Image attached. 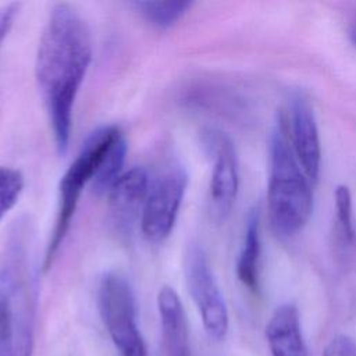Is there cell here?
Returning <instances> with one entry per match:
<instances>
[{
    "instance_id": "6da1fadb",
    "label": "cell",
    "mask_w": 356,
    "mask_h": 356,
    "mask_svg": "<svg viewBox=\"0 0 356 356\" xmlns=\"http://www.w3.org/2000/svg\"><path fill=\"white\" fill-rule=\"evenodd\" d=\"M92 51V35L83 17L71 4L56 3L39 39L35 76L58 154H65L70 146L74 106Z\"/></svg>"
},
{
    "instance_id": "7a4b0ae2",
    "label": "cell",
    "mask_w": 356,
    "mask_h": 356,
    "mask_svg": "<svg viewBox=\"0 0 356 356\" xmlns=\"http://www.w3.org/2000/svg\"><path fill=\"white\" fill-rule=\"evenodd\" d=\"M32 227L18 220L8 232L0 259V356H32L38 286Z\"/></svg>"
},
{
    "instance_id": "3957f363",
    "label": "cell",
    "mask_w": 356,
    "mask_h": 356,
    "mask_svg": "<svg viewBox=\"0 0 356 356\" xmlns=\"http://www.w3.org/2000/svg\"><path fill=\"white\" fill-rule=\"evenodd\" d=\"M267 203L271 225L281 236L298 234L313 209L312 182L298 163L288 135L286 117L278 114L268 139Z\"/></svg>"
},
{
    "instance_id": "277c9868",
    "label": "cell",
    "mask_w": 356,
    "mask_h": 356,
    "mask_svg": "<svg viewBox=\"0 0 356 356\" xmlns=\"http://www.w3.org/2000/svg\"><path fill=\"white\" fill-rule=\"evenodd\" d=\"M120 134L121 131L115 125H104L90 132L82 143L81 150L61 177L58 185L57 216L43 259L44 270H49L53 264L56 254L68 234L85 186L92 184L103 156Z\"/></svg>"
},
{
    "instance_id": "5b68a950",
    "label": "cell",
    "mask_w": 356,
    "mask_h": 356,
    "mask_svg": "<svg viewBox=\"0 0 356 356\" xmlns=\"http://www.w3.org/2000/svg\"><path fill=\"white\" fill-rule=\"evenodd\" d=\"M97 306L106 331L121 356H149L138 327L135 295L125 275L114 270L103 274Z\"/></svg>"
},
{
    "instance_id": "8992f818",
    "label": "cell",
    "mask_w": 356,
    "mask_h": 356,
    "mask_svg": "<svg viewBox=\"0 0 356 356\" xmlns=\"http://www.w3.org/2000/svg\"><path fill=\"white\" fill-rule=\"evenodd\" d=\"M186 288L195 302L207 335L222 341L228 332V309L207 254L197 243H191L184 256Z\"/></svg>"
},
{
    "instance_id": "52a82bcc",
    "label": "cell",
    "mask_w": 356,
    "mask_h": 356,
    "mask_svg": "<svg viewBox=\"0 0 356 356\" xmlns=\"http://www.w3.org/2000/svg\"><path fill=\"white\" fill-rule=\"evenodd\" d=\"M188 174L181 165H172L152 181L150 189L140 213V231L153 243L170 236L185 192Z\"/></svg>"
},
{
    "instance_id": "ba28073f",
    "label": "cell",
    "mask_w": 356,
    "mask_h": 356,
    "mask_svg": "<svg viewBox=\"0 0 356 356\" xmlns=\"http://www.w3.org/2000/svg\"><path fill=\"white\" fill-rule=\"evenodd\" d=\"M202 146L211 161L210 203L216 218L224 220L236 199L239 186L238 160L234 143L217 128H204L200 132Z\"/></svg>"
},
{
    "instance_id": "9c48e42d",
    "label": "cell",
    "mask_w": 356,
    "mask_h": 356,
    "mask_svg": "<svg viewBox=\"0 0 356 356\" xmlns=\"http://www.w3.org/2000/svg\"><path fill=\"white\" fill-rule=\"evenodd\" d=\"M286 125L293 154L307 179L316 184L321 165L320 136L313 107L302 92H295L291 97Z\"/></svg>"
},
{
    "instance_id": "30bf717a",
    "label": "cell",
    "mask_w": 356,
    "mask_h": 356,
    "mask_svg": "<svg viewBox=\"0 0 356 356\" xmlns=\"http://www.w3.org/2000/svg\"><path fill=\"white\" fill-rule=\"evenodd\" d=\"M150 184L152 179L143 167H132L122 172L107 193L110 218L120 234L127 235L138 214L140 217Z\"/></svg>"
},
{
    "instance_id": "8fae6325",
    "label": "cell",
    "mask_w": 356,
    "mask_h": 356,
    "mask_svg": "<svg viewBox=\"0 0 356 356\" xmlns=\"http://www.w3.org/2000/svg\"><path fill=\"white\" fill-rule=\"evenodd\" d=\"M157 310L167 356H191L186 314L177 291L164 285L157 293Z\"/></svg>"
},
{
    "instance_id": "7c38bea8",
    "label": "cell",
    "mask_w": 356,
    "mask_h": 356,
    "mask_svg": "<svg viewBox=\"0 0 356 356\" xmlns=\"http://www.w3.org/2000/svg\"><path fill=\"white\" fill-rule=\"evenodd\" d=\"M266 339L271 356H307L299 310L293 303L280 305L266 325Z\"/></svg>"
},
{
    "instance_id": "4fadbf2b",
    "label": "cell",
    "mask_w": 356,
    "mask_h": 356,
    "mask_svg": "<svg viewBox=\"0 0 356 356\" xmlns=\"http://www.w3.org/2000/svg\"><path fill=\"white\" fill-rule=\"evenodd\" d=\"M260 213L253 207L246 218L242 248L236 261V277L243 286L257 293L260 288Z\"/></svg>"
},
{
    "instance_id": "5bb4252c",
    "label": "cell",
    "mask_w": 356,
    "mask_h": 356,
    "mask_svg": "<svg viewBox=\"0 0 356 356\" xmlns=\"http://www.w3.org/2000/svg\"><path fill=\"white\" fill-rule=\"evenodd\" d=\"M127 139L121 132L110 145L106 154L103 156L96 174L92 179V189L97 195L108 193L117 179L122 175V167L127 157Z\"/></svg>"
},
{
    "instance_id": "9a60e30c",
    "label": "cell",
    "mask_w": 356,
    "mask_h": 356,
    "mask_svg": "<svg viewBox=\"0 0 356 356\" xmlns=\"http://www.w3.org/2000/svg\"><path fill=\"white\" fill-rule=\"evenodd\" d=\"M131 6L138 14L157 29H168L175 25L193 6V1L171 0V1H132Z\"/></svg>"
},
{
    "instance_id": "2e32d148",
    "label": "cell",
    "mask_w": 356,
    "mask_h": 356,
    "mask_svg": "<svg viewBox=\"0 0 356 356\" xmlns=\"http://www.w3.org/2000/svg\"><path fill=\"white\" fill-rule=\"evenodd\" d=\"M25 186L21 171L0 165V221L17 204Z\"/></svg>"
},
{
    "instance_id": "e0dca14e",
    "label": "cell",
    "mask_w": 356,
    "mask_h": 356,
    "mask_svg": "<svg viewBox=\"0 0 356 356\" xmlns=\"http://www.w3.org/2000/svg\"><path fill=\"white\" fill-rule=\"evenodd\" d=\"M335 213L338 228L348 243L355 239L353 213H352V193L346 185H338L335 189Z\"/></svg>"
},
{
    "instance_id": "ac0fdd59",
    "label": "cell",
    "mask_w": 356,
    "mask_h": 356,
    "mask_svg": "<svg viewBox=\"0 0 356 356\" xmlns=\"http://www.w3.org/2000/svg\"><path fill=\"white\" fill-rule=\"evenodd\" d=\"M321 356H356V343L348 335H335L325 345Z\"/></svg>"
},
{
    "instance_id": "d6986e66",
    "label": "cell",
    "mask_w": 356,
    "mask_h": 356,
    "mask_svg": "<svg viewBox=\"0 0 356 356\" xmlns=\"http://www.w3.org/2000/svg\"><path fill=\"white\" fill-rule=\"evenodd\" d=\"M18 3H10L0 8V47L14 24V19L18 14Z\"/></svg>"
},
{
    "instance_id": "ffe728a7",
    "label": "cell",
    "mask_w": 356,
    "mask_h": 356,
    "mask_svg": "<svg viewBox=\"0 0 356 356\" xmlns=\"http://www.w3.org/2000/svg\"><path fill=\"white\" fill-rule=\"evenodd\" d=\"M352 40H353V43L356 44V31L352 33Z\"/></svg>"
}]
</instances>
